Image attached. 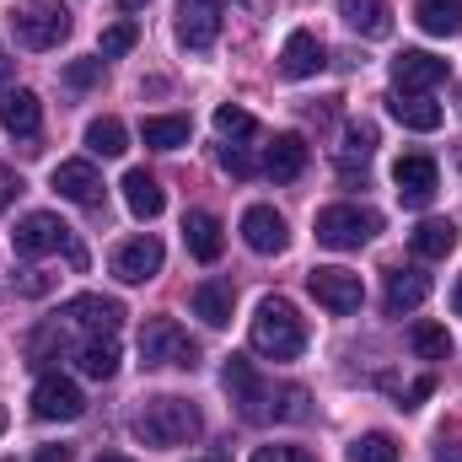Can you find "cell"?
<instances>
[{"mask_svg": "<svg viewBox=\"0 0 462 462\" xmlns=\"http://www.w3.org/2000/svg\"><path fill=\"white\" fill-rule=\"evenodd\" d=\"M253 349L269 360H296L307 349V323L285 296H263L253 312Z\"/></svg>", "mask_w": 462, "mask_h": 462, "instance_id": "obj_3", "label": "cell"}, {"mask_svg": "<svg viewBox=\"0 0 462 462\" xmlns=\"http://www.w3.org/2000/svg\"><path fill=\"white\" fill-rule=\"evenodd\" d=\"M301 167H307V140L301 134H274V145L263 151V172L274 183H291V178H301Z\"/></svg>", "mask_w": 462, "mask_h": 462, "instance_id": "obj_22", "label": "cell"}, {"mask_svg": "<svg viewBox=\"0 0 462 462\" xmlns=\"http://www.w3.org/2000/svg\"><path fill=\"white\" fill-rule=\"evenodd\" d=\"M140 360L145 365H178V371H194L199 365V345L172 323V318H156L140 328Z\"/></svg>", "mask_w": 462, "mask_h": 462, "instance_id": "obj_7", "label": "cell"}, {"mask_svg": "<svg viewBox=\"0 0 462 462\" xmlns=\"http://www.w3.org/2000/svg\"><path fill=\"white\" fill-rule=\"evenodd\" d=\"M16 194H22V172L16 167H0V210H11Z\"/></svg>", "mask_w": 462, "mask_h": 462, "instance_id": "obj_40", "label": "cell"}, {"mask_svg": "<svg viewBox=\"0 0 462 462\" xmlns=\"http://www.w3.org/2000/svg\"><path fill=\"white\" fill-rule=\"evenodd\" d=\"M339 16H345L349 32H360V38H387L393 32L387 0H339Z\"/></svg>", "mask_w": 462, "mask_h": 462, "instance_id": "obj_21", "label": "cell"}, {"mask_svg": "<svg viewBox=\"0 0 462 462\" xmlns=\"http://www.w3.org/2000/svg\"><path fill=\"white\" fill-rule=\"evenodd\" d=\"M32 462H70V447H38Z\"/></svg>", "mask_w": 462, "mask_h": 462, "instance_id": "obj_42", "label": "cell"}, {"mask_svg": "<svg viewBox=\"0 0 462 462\" xmlns=\"http://www.w3.org/2000/svg\"><path fill=\"white\" fill-rule=\"evenodd\" d=\"M280 70H285L291 81H307V76H318V70H323V43H318V32L296 27V32L285 38V49H280Z\"/></svg>", "mask_w": 462, "mask_h": 462, "instance_id": "obj_17", "label": "cell"}, {"mask_svg": "<svg viewBox=\"0 0 462 462\" xmlns=\"http://www.w3.org/2000/svg\"><path fill=\"white\" fill-rule=\"evenodd\" d=\"M414 22L430 38H457L462 32V0H414Z\"/></svg>", "mask_w": 462, "mask_h": 462, "instance_id": "obj_25", "label": "cell"}, {"mask_svg": "<svg viewBox=\"0 0 462 462\" xmlns=\"http://www.w3.org/2000/svg\"><path fill=\"white\" fill-rule=\"evenodd\" d=\"M221 11H226V0H183L178 5V43L183 49H210L221 38Z\"/></svg>", "mask_w": 462, "mask_h": 462, "instance_id": "obj_15", "label": "cell"}, {"mask_svg": "<svg viewBox=\"0 0 462 462\" xmlns=\"http://www.w3.org/2000/svg\"><path fill=\"white\" fill-rule=\"evenodd\" d=\"M76 365H81L92 382L118 376V339L114 334H103V339H81V345H76Z\"/></svg>", "mask_w": 462, "mask_h": 462, "instance_id": "obj_26", "label": "cell"}, {"mask_svg": "<svg viewBox=\"0 0 462 462\" xmlns=\"http://www.w3.org/2000/svg\"><path fill=\"white\" fill-rule=\"evenodd\" d=\"M430 393H436V382H430V376L409 382V393H403V409H420V398H430Z\"/></svg>", "mask_w": 462, "mask_h": 462, "instance_id": "obj_41", "label": "cell"}, {"mask_svg": "<svg viewBox=\"0 0 462 462\" xmlns=\"http://www.w3.org/2000/svg\"><path fill=\"white\" fill-rule=\"evenodd\" d=\"M97 462H134V457H124V452H103Z\"/></svg>", "mask_w": 462, "mask_h": 462, "instance_id": "obj_44", "label": "cell"}, {"mask_svg": "<svg viewBox=\"0 0 462 462\" xmlns=\"http://www.w3.org/2000/svg\"><path fill=\"white\" fill-rule=\"evenodd\" d=\"M221 382H226L231 403H236V414L247 420V425H269V420H301L307 414V393L301 387H269L258 371H253V360H242V355H231L226 371H221Z\"/></svg>", "mask_w": 462, "mask_h": 462, "instance_id": "obj_1", "label": "cell"}, {"mask_svg": "<svg viewBox=\"0 0 462 462\" xmlns=\"http://www.w3.org/2000/svg\"><path fill=\"white\" fill-rule=\"evenodd\" d=\"M409 247H414L420 258H447V253L457 247V226H452V221H420V226L409 231Z\"/></svg>", "mask_w": 462, "mask_h": 462, "instance_id": "obj_28", "label": "cell"}, {"mask_svg": "<svg viewBox=\"0 0 462 462\" xmlns=\"http://www.w3.org/2000/svg\"><path fill=\"white\" fill-rule=\"evenodd\" d=\"M0 436H5V409H0Z\"/></svg>", "mask_w": 462, "mask_h": 462, "instance_id": "obj_47", "label": "cell"}, {"mask_svg": "<svg viewBox=\"0 0 462 462\" xmlns=\"http://www.w3.org/2000/svg\"><path fill=\"white\" fill-rule=\"evenodd\" d=\"M387 114L398 118L403 129H420V134L441 129V103H430V97H393V103H387Z\"/></svg>", "mask_w": 462, "mask_h": 462, "instance_id": "obj_29", "label": "cell"}, {"mask_svg": "<svg viewBox=\"0 0 462 462\" xmlns=\"http://www.w3.org/2000/svg\"><path fill=\"white\" fill-rule=\"evenodd\" d=\"M189 301H194V318H199V323L226 328V323H231V307H236V291H231L226 280H199Z\"/></svg>", "mask_w": 462, "mask_h": 462, "instance_id": "obj_20", "label": "cell"}, {"mask_svg": "<svg viewBox=\"0 0 462 462\" xmlns=\"http://www.w3.org/2000/svg\"><path fill=\"white\" fill-rule=\"evenodd\" d=\"M87 151L103 156V162H114V156L129 151V129H124L118 118H92V124H87Z\"/></svg>", "mask_w": 462, "mask_h": 462, "instance_id": "obj_30", "label": "cell"}, {"mask_svg": "<svg viewBox=\"0 0 462 462\" xmlns=\"http://www.w3.org/2000/svg\"><path fill=\"white\" fill-rule=\"evenodd\" d=\"M11 27H16V43L22 49H60L70 38V5L65 0H22L11 11Z\"/></svg>", "mask_w": 462, "mask_h": 462, "instance_id": "obj_4", "label": "cell"}, {"mask_svg": "<svg viewBox=\"0 0 462 462\" xmlns=\"http://www.w3.org/2000/svg\"><path fill=\"white\" fill-rule=\"evenodd\" d=\"M216 129H221L226 140L242 145V140H253V134H258V118L247 114V108H236V103H221V108H216Z\"/></svg>", "mask_w": 462, "mask_h": 462, "instance_id": "obj_32", "label": "cell"}, {"mask_svg": "<svg viewBox=\"0 0 462 462\" xmlns=\"http://www.w3.org/2000/svg\"><path fill=\"white\" fill-rule=\"evenodd\" d=\"M65 81H70V87H97V81H103V60H76V65L65 70Z\"/></svg>", "mask_w": 462, "mask_h": 462, "instance_id": "obj_37", "label": "cell"}, {"mask_svg": "<svg viewBox=\"0 0 462 462\" xmlns=\"http://www.w3.org/2000/svg\"><path fill=\"white\" fill-rule=\"evenodd\" d=\"M425 301H430V274L425 269H393L387 274V312L393 318H403V312H414Z\"/></svg>", "mask_w": 462, "mask_h": 462, "instance_id": "obj_19", "label": "cell"}, {"mask_svg": "<svg viewBox=\"0 0 462 462\" xmlns=\"http://www.w3.org/2000/svg\"><path fill=\"white\" fill-rule=\"evenodd\" d=\"M5 76H11V54L0 49V81H5Z\"/></svg>", "mask_w": 462, "mask_h": 462, "instance_id": "obj_43", "label": "cell"}, {"mask_svg": "<svg viewBox=\"0 0 462 462\" xmlns=\"http://www.w3.org/2000/svg\"><path fill=\"white\" fill-rule=\"evenodd\" d=\"M371 151H376V129H371V124H349V129H345V151H339V162H345V167L355 162V156L365 162Z\"/></svg>", "mask_w": 462, "mask_h": 462, "instance_id": "obj_34", "label": "cell"}, {"mask_svg": "<svg viewBox=\"0 0 462 462\" xmlns=\"http://www.w3.org/2000/svg\"><path fill=\"white\" fill-rule=\"evenodd\" d=\"M393 183H398V199H403L409 210H425V205L436 199V189H441V167H436L425 151H409V156H398Z\"/></svg>", "mask_w": 462, "mask_h": 462, "instance_id": "obj_10", "label": "cell"}, {"mask_svg": "<svg viewBox=\"0 0 462 462\" xmlns=\"http://www.w3.org/2000/svg\"><path fill=\"white\" fill-rule=\"evenodd\" d=\"M253 462H318L307 447H258Z\"/></svg>", "mask_w": 462, "mask_h": 462, "instance_id": "obj_38", "label": "cell"}, {"mask_svg": "<svg viewBox=\"0 0 462 462\" xmlns=\"http://www.w3.org/2000/svg\"><path fill=\"white\" fill-rule=\"evenodd\" d=\"M183 242H189V253H194L199 263H216V258H221V247H226L221 221H216L210 210H189V221H183Z\"/></svg>", "mask_w": 462, "mask_h": 462, "instance_id": "obj_23", "label": "cell"}, {"mask_svg": "<svg viewBox=\"0 0 462 462\" xmlns=\"http://www.w3.org/2000/svg\"><path fill=\"white\" fill-rule=\"evenodd\" d=\"M49 183H54V194L60 199H70V205H81V210H92V205H103V172L92 167V162H60L54 172H49Z\"/></svg>", "mask_w": 462, "mask_h": 462, "instance_id": "obj_14", "label": "cell"}, {"mask_svg": "<svg viewBox=\"0 0 462 462\" xmlns=\"http://www.w3.org/2000/svg\"><path fill=\"white\" fill-rule=\"evenodd\" d=\"M307 291L318 296V307H328V312H360V301H365V285H360V274L355 269H339V263H323V269H312L307 274Z\"/></svg>", "mask_w": 462, "mask_h": 462, "instance_id": "obj_9", "label": "cell"}, {"mask_svg": "<svg viewBox=\"0 0 462 462\" xmlns=\"http://www.w3.org/2000/svg\"><path fill=\"white\" fill-rule=\"evenodd\" d=\"M140 134H145V145H156V151H178V145H189L194 124H189V114H151L140 124Z\"/></svg>", "mask_w": 462, "mask_h": 462, "instance_id": "obj_27", "label": "cell"}, {"mask_svg": "<svg viewBox=\"0 0 462 462\" xmlns=\"http://www.w3.org/2000/svg\"><path fill=\"white\" fill-rule=\"evenodd\" d=\"M134 22H114V27H103V60H118V54H129L134 49Z\"/></svg>", "mask_w": 462, "mask_h": 462, "instance_id": "obj_35", "label": "cell"}, {"mask_svg": "<svg viewBox=\"0 0 462 462\" xmlns=\"http://www.w3.org/2000/svg\"><path fill=\"white\" fill-rule=\"evenodd\" d=\"M199 430H205L199 409H194L189 398H178V393H162V398H151V403L134 414V436H140L145 447H189Z\"/></svg>", "mask_w": 462, "mask_h": 462, "instance_id": "obj_2", "label": "cell"}, {"mask_svg": "<svg viewBox=\"0 0 462 462\" xmlns=\"http://www.w3.org/2000/svg\"><path fill=\"white\" fill-rule=\"evenodd\" d=\"M118 5H124V11H140V5H151V0H118Z\"/></svg>", "mask_w": 462, "mask_h": 462, "instance_id": "obj_45", "label": "cell"}, {"mask_svg": "<svg viewBox=\"0 0 462 462\" xmlns=\"http://www.w3.org/2000/svg\"><path fill=\"white\" fill-rule=\"evenodd\" d=\"M32 414H38V420H81V414H87V398H81V387H76L70 376L49 371V376H38V387H32Z\"/></svg>", "mask_w": 462, "mask_h": 462, "instance_id": "obj_12", "label": "cell"}, {"mask_svg": "<svg viewBox=\"0 0 462 462\" xmlns=\"http://www.w3.org/2000/svg\"><path fill=\"white\" fill-rule=\"evenodd\" d=\"M376 231H382V216L376 210H360V205H328V210H318V242L334 247V253L365 247Z\"/></svg>", "mask_w": 462, "mask_h": 462, "instance_id": "obj_6", "label": "cell"}, {"mask_svg": "<svg viewBox=\"0 0 462 462\" xmlns=\"http://www.w3.org/2000/svg\"><path fill=\"white\" fill-rule=\"evenodd\" d=\"M447 76H452V65L436 60L430 49H403V54L393 60V87H398V97H430Z\"/></svg>", "mask_w": 462, "mask_h": 462, "instance_id": "obj_8", "label": "cell"}, {"mask_svg": "<svg viewBox=\"0 0 462 462\" xmlns=\"http://www.w3.org/2000/svg\"><path fill=\"white\" fill-rule=\"evenodd\" d=\"M124 323V307L108 301V296H76L60 307V328H81L87 339H103V334H118Z\"/></svg>", "mask_w": 462, "mask_h": 462, "instance_id": "obj_11", "label": "cell"}, {"mask_svg": "<svg viewBox=\"0 0 462 462\" xmlns=\"http://www.w3.org/2000/svg\"><path fill=\"white\" fill-rule=\"evenodd\" d=\"M49 285H54V280H49L43 269H22V274H16V291H22V296H49Z\"/></svg>", "mask_w": 462, "mask_h": 462, "instance_id": "obj_39", "label": "cell"}, {"mask_svg": "<svg viewBox=\"0 0 462 462\" xmlns=\"http://www.w3.org/2000/svg\"><path fill=\"white\" fill-rule=\"evenodd\" d=\"M11 247L22 253V258H43V253H65L76 269H87V253H81V242L70 236V226L60 221V216H49V210H32L27 221H16L11 231Z\"/></svg>", "mask_w": 462, "mask_h": 462, "instance_id": "obj_5", "label": "cell"}, {"mask_svg": "<svg viewBox=\"0 0 462 462\" xmlns=\"http://www.w3.org/2000/svg\"><path fill=\"white\" fill-rule=\"evenodd\" d=\"M409 345H414L420 360H452V334L441 323H414L409 328Z\"/></svg>", "mask_w": 462, "mask_h": 462, "instance_id": "obj_31", "label": "cell"}, {"mask_svg": "<svg viewBox=\"0 0 462 462\" xmlns=\"http://www.w3.org/2000/svg\"><path fill=\"white\" fill-rule=\"evenodd\" d=\"M221 167H226L231 178H253V172H258V162H253L247 145H226V151H221Z\"/></svg>", "mask_w": 462, "mask_h": 462, "instance_id": "obj_36", "label": "cell"}, {"mask_svg": "<svg viewBox=\"0 0 462 462\" xmlns=\"http://www.w3.org/2000/svg\"><path fill=\"white\" fill-rule=\"evenodd\" d=\"M349 462H398V441L382 436V430H371V436H360L349 447Z\"/></svg>", "mask_w": 462, "mask_h": 462, "instance_id": "obj_33", "label": "cell"}, {"mask_svg": "<svg viewBox=\"0 0 462 462\" xmlns=\"http://www.w3.org/2000/svg\"><path fill=\"white\" fill-rule=\"evenodd\" d=\"M0 124H5L11 134H22V140H32V134H38V124H43V108H38V97H32L27 87H16V92H5V97H0Z\"/></svg>", "mask_w": 462, "mask_h": 462, "instance_id": "obj_24", "label": "cell"}, {"mask_svg": "<svg viewBox=\"0 0 462 462\" xmlns=\"http://www.w3.org/2000/svg\"><path fill=\"white\" fill-rule=\"evenodd\" d=\"M118 189H124V205H129V216H134V221H156V216L167 210L162 183H156L151 172H140V167H134V172H124V183H118Z\"/></svg>", "mask_w": 462, "mask_h": 462, "instance_id": "obj_18", "label": "cell"}, {"mask_svg": "<svg viewBox=\"0 0 462 462\" xmlns=\"http://www.w3.org/2000/svg\"><path fill=\"white\" fill-rule=\"evenodd\" d=\"M210 462H216V457H210Z\"/></svg>", "mask_w": 462, "mask_h": 462, "instance_id": "obj_48", "label": "cell"}, {"mask_svg": "<svg viewBox=\"0 0 462 462\" xmlns=\"http://www.w3.org/2000/svg\"><path fill=\"white\" fill-rule=\"evenodd\" d=\"M162 258H167V247L156 236H129L114 247V274L124 285H145L151 274H162Z\"/></svg>", "mask_w": 462, "mask_h": 462, "instance_id": "obj_13", "label": "cell"}, {"mask_svg": "<svg viewBox=\"0 0 462 462\" xmlns=\"http://www.w3.org/2000/svg\"><path fill=\"white\" fill-rule=\"evenodd\" d=\"M452 307H457V318H462V280H457V291H452Z\"/></svg>", "mask_w": 462, "mask_h": 462, "instance_id": "obj_46", "label": "cell"}, {"mask_svg": "<svg viewBox=\"0 0 462 462\" xmlns=\"http://www.w3.org/2000/svg\"><path fill=\"white\" fill-rule=\"evenodd\" d=\"M242 242L253 247V253H285L291 247V226H285V216L280 210H269V205H253L247 216H242Z\"/></svg>", "mask_w": 462, "mask_h": 462, "instance_id": "obj_16", "label": "cell"}]
</instances>
